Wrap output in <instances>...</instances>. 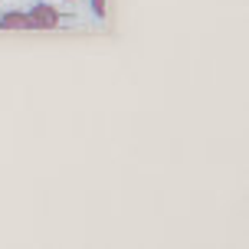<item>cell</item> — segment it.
Returning <instances> with one entry per match:
<instances>
[{
  "label": "cell",
  "mask_w": 249,
  "mask_h": 249,
  "mask_svg": "<svg viewBox=\"0 0 249 249\" xmlns=\"http://www.w3.org/2000/svg\"><path fill=\"white\" fill-rule=\"evenodd\" d=\"M92 10L102 17V13H105V0H92Z\"/></svg>",
  "instance_id": "3"
},
{
  "label": "cell",
  "mask_w": 249,
  "mask_h": 249,
  "mask_svg": "<svg viewBox=\"0 0 249 249\" xmlns=\"http://www.w3.org/2000/svg\"><path fill=\"white\" fill-rule=\"evenodd\" d=\"M0 26L3 30H26L30 26V17L26 13H3L0 17Z\"/></svg>",
  "instance_id": "2"
},
{
  "label": "cell",
  "mask_w": 249,
  "mask_h": 249,
  "mask_svg": "<svg viewBox=\"0 0 249 249\" xmlns=\"http://www.w3.org/2000/svg\"><path fill=\"white\" fill-rule=\"evenodd\" d=\"M26 17H30V26H43V30H46V26H56V23H59V13L53 10V7H46V3L33 7V10L26 13Z\"/></svg>",
  "instance_id": "1"
}]
</instances>
